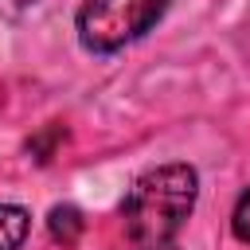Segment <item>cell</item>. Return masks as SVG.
Listing matches in <instances>:
<instances>
[{
    "instance_id": "1",
    "label": "cell",
    "mask_w": 250,
    "mask_h": 250,
    "mask_svg": "<svg viewBox=\"0 0 250 250\" xmlns=\"http://www.w3.org/2000/svg\"><path fill=\"white\" fill-rule=\"evenodd\" d=\"M195 195H199V176L191 164H160L145 172L121 203L125 234L137 246L172 242L188 223V215L195 211Z\"/></svg>"
},
{
    "instance_id": "2",
    "label": "cell",
    "mask_w": 250,
    "mask_h": 250,
    "mask_svg": "<svg viewBox=\"0 0 250 250\" xmlns=\"http://www.w3.org/2000/svg\"><path fill=\"white\" fill-rule=\"evenodd\" d=\"M168 0H86L78 8V43L90 55H113L141 39L160 16Z\"/></svg>"
},
{
    "instance_id": "3",
    "label": "cell",
    "mask_w": 250,
    "mask_h": 250,
    "mask_svg": "<svg viewBox=\"0 0 250 250\" xmlns=\"http://www.w3.org/2000/svg\"><path fill=\"white\" fill-rule=\"evenodd\" d=\"M47 230H51V238L59 242V246H78V238H82V230H86V219H82V211L78 207H70V203H59V207H51V215H47Z\"/></svg>"
},
{
    "instance_id": "4",
    "label": "cell",
    "mask_w": 250,
    "mask_h": 250,
    "mask_svg": "<svg viewBox=\"0 0 250 250\" xmlns=\"http://www.w3.org/2000/svg\"><path fill=\"white\" fill-rule=\"evenodd\" d=\"M31 230V215L20 203H0V250H20Z\"/></svg>"
},
{
    "instance_id": "5",
    "label": "cell",
    "mask_w": 250,
    "mask_h": 250,
    "mask_svg": "<svg viewBox=\"0 0 250 250\" xmlns=\"http://www.w3.org/2000/svg\"><path fill=\"white\" fill-rule=\"evenodd\" d=\"M62 137H66V129H62V125H47L39 137H31V141H27V152H31L39 164H47V160L55 156V148H59V141H62Z\"/></svg>"
},
{
    "instance_id": "6",
    "label": "cell",
    "mask_w": 250,
    "mask_h": 250,
    "mask_svg": "<svg viewBox=\"0 0 250 250\" xmlns=\"http://www.w3.org/2000/svg\"><path fill=\"white\" fill-rule=\"evenodd\" d=\"M230 230H234V238H238V242H250V188H246V191L238 195V203H234Z\"/></svg>"
},
{
    "instance_id": "7",
    "label": "cell",
    "mask_w": 250,
    "mask_h": 250,
    "mask_svg": "<svg viewBox=\"0 0 250 250\" xmlns=\"http://www.w3.org/2000/svg\"><path fill=\"white\" fill-rule=\"evenodd\" d=\"M141 250H180L176 242H156V246H141Z\"/></svg>"
}]
</instances>
